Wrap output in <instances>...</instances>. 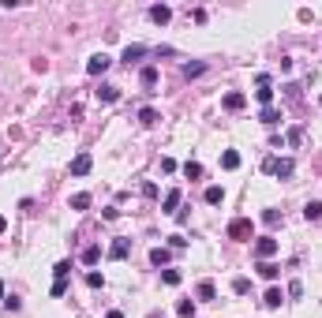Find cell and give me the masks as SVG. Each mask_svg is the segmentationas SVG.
Instances as JSON below:
<instances>
[{"label": "cell", "instance_id": "10", "mask_svg": "<svg viewBox=\"0 0 322 318\" xmlns=\"http://www.w3.org/2000/svg\"><path fill=\"white\" fill-rule=\"evenodd\" d=\"M150 19H154L158 26H165V23L172 19V8H169V4H154V8H150Z\"/></svg>", "mask_w": 322, "mask_h": 318}, {"label": "cell", "instance_id": "33", "mask_svg": "<svg viewBox=\"0 0 322 318\" xmlns=\"http://www.w3.org/2000/svg\"><path fill=\"white\" fill-rule=\"evenodd\" d=\"M263 221H266V225H277L281 213H277V210H263Z\"/></svg>", "mask_w": 322, "mask_h": 318}, {"label": "cell", "instance_id": "7", "mask_svg": "<svg viewBox=\"0 0 322 318\" xmlns=\"http://www.w3.org/2000/svg\"><path fill=\"white\" fill-rule=\"evenodd\" d=\"M221 105H225V109H229V112H240V109H244V105H247V98H244V94H240V90H229V94H225V98H221Z\"/></svg>", "mask_w": 322, "mask_h": 318}, {"label": "cell", "instance_id": "11", "mask_svg": "<svg viewBox=\"0 0 322 318\" xmlns=\"http://www.w3.org/2000/svg\"><path fill=\"white\" fill-rule=\"evenodd\" d=\"M139 83H143L146 90H154V86H158V67H154V64H146L143 71H139Z\"/></svg>", "mask_w": 322, "mask_h": 318}, {"label": "cell", "instance_id": "29", "mask_svg": "<svg viewBox=\"0 0 322 318\" xmlns=\"http://www.w3.org/2000/svg\"><path fill=\"white\" fill-rule=\"evenodd\" d=\"M285 143H288V146H300V143H304V131H300V127H288Z\"/></svg>", "mask_w": 322, "mask_h": 318}, {"label": "cell", "instance_id": "2", "mask_svg": "<svg viewBox=\"0 0 322 318\" xmlns=\"http://www.w3.org/2000/svg\"><path fill=\"white\" fill-rule=\"evenodd\" d=\"M292 158H266L263 161V172H273V176H281V180H285V176H292Z\"/></svg>", "mask_w": 322, "mask_h": 318}, {"label": "cell", "instance_id": "16", "mask_svg": "<svg viewBox=\"0 0 322 318\" xmlns=\"http://www.w3.org/2000/svg\"><path fill=\"white\" fill-rule=\"evenodd\" d=\"M304 217H307V221H322V202H319V199H311V202L304 206Z\"/></svg>", "mask_w": 322, "mask_h": 318}, {"label": "cell", "instance_id": "32", "mask_svg": "<svg viewBox=\"0 0 322 318\" xmlns=\"http://www.w3.org/2000/svg\"><path fill=\"white\" fill-rule=\"evenodd\" d=\"M68 269H71V262H56V266H53V273H56V281H64V277H68Z\"/></svg>", "mask_w": 322, "mask_h": 318}, {"label": "cell", "instance_id": "21", "mask_svg": "<svg viewBox=\"0 0 322 318\" xmlns=\"http://www.w3.org/2000/svg\"><path fill=\"white\" fill-rule=\"evenodd\" d=\"M176 315L180 318H195V300H180L176 303Z\"/></svg>", "mask_w": 322, "mask_h": 318}, {"label": "cell", "instance_id": "3", "mask_svg": "<svg viewBox=\"0 0 322 318\" xmlns=\"http://www.w3.org/2000/svg\"><path fill=\"white\" fill-rule=\"evenodd\" d=\"M251 232H255V228H251V217H236V221L229 225V240H251Z\"/></svg>", "mask_w": 322, "mask_h": 318}, {"label": "cell", "instance_id": "4", "mask_svg": "<svg viewBox=\"0 0 322 318\" xmlns=\"http://www.w3.org/2000/svg\"><path fill=\"white\" fill-rule=\"evenodd\" d=\"M255 101H259L263 109H266V105L273 101V86H270V75H266V71L259 75V90H255Z\"/></svg>", "mask_w": 322, "mask_h": 318}, {"label": "cell", "instance_id": "18", "mask_svg": "<svg viewBox=\"0 0 322 318\" xmlns=\"http://www.w3.org/2000/svg\"><path fill=\"white\" fill-rule=\"evenodd\" d=\"M281 300H285V292H281V288H266V296H263L266 307H281Z\"/></svg>", "mask_w": 322, "mask_h": 318}, {"label": "cell", "instance_id": "12", "mask_svg": "<svg viewBox=\"0 0 322 318\" xmlns=\"http://www.w3.org/2000/svg\"><path fill=\"white\" fill-rule=\"evenodd\" d=\"M90 165H94L90 154H79V158L71 161V176H86V172H90Z\"/></svg>", "mask_w": 322, "mask_h": 318}, {"label": "cell", "instance_id": "28", "mask_svg": "<svg viewBox=\"0 0 322 318\" xmlns=\"http://www.w3.org/2000/svg\"><path fill=\"white\" fill-rule=\"evenodd\" d=\"M86 206H90V195H86V191L71 195V210H86Z\"/></svg>", "mask_w": 322, "mask_h": 318}, {"label": "cell", "instance_id": "15", "mask_svg": "<svg viewBox=\"0 0 322 318\" xmlns=\"http://www.w3.org/2000/svg\"><path fill=\"white\" fill-rule=\"evenodd\" d=\"M94 94H98V101H116L120 98V90H116V86H109V83H102Z\"/></svg>", "mask_w": 322, "mask_h": 318}, {"label": "cell", "instance_id": "9", "mask_svg": "<svg viewBox=\"0 0 322 318\" xmlns=\"http://www.w3.org/2000/svg\"><path fill=\"white\" fill-rule=\"evenodd\" d=\"M143 56H146V45H127V49H124V56H120V60H124V64L131 67V64H139Z\"/></svg>", "mask_w": 322, "mask_h": 318}, {"label": "cell", "instance_id": "37", "mask_svg": "<svg viewBox=\"0 0 322 318\" xmlns=\"http://www.w3.org/2000/svg\"><path fill=\"white\" fill-rule=\"evenodd\" d=\"M105 318H124V311H109V315H105Z\"/></svg>", "mask_w": 322, "mask_h": 318}, {"label": "cell", "instance_id": "31", "mask_svg": "<svg viewBox=\"0 0 322 318\" xmlns=\"http://www.w3.org/2000/svg\"><path fill=\"white\" fill-rule=\"evenodd\" d=\"M161 281H165V285H180V269H165Z\"/></svg>", "mask_w": 322, "mask_h": 318}, {"label": "cell", "instance_id": "6", "mask_svg": "<svg viewBox=\"0 0 322 318\" xmlns=\"http://www.w3.org/2000/svg\"><path fill=\"white\" fill-rule=\"evenodd\" d=\"M127 255H131V240H127V236H116V240L109 243V259H127Z\"/></svg>", "mask_w": 322, "mask_h": 318}, {"label": "cell", "instance_id": "20", "mask_svg": "<svg viewBox=\"0 0 322 318\" xmlns=\"http://www.w3.org/2000/svg\"><path fill=\"white\" fill-rule=\"evenodd\" d=\"M259 273L266 277V281H277V273H281V266H273V262H259Z\"/></svg>", "mask_w": 322, "mask_h": 318}, {"label": "cell", "instance_id": "36", "mask_svg": "<svg viewBox=\"0 0 322 318\" xmlns=\"http://www.w3.org/2000/svg\"><path fill=\"white\" fill-rule=\"evenodd\" d=\"M0 232H8V217L4 213H0Z\"/></svg>", "mask_w": 322, "mask_h": 318}, {"label": "cell", "instance_id": "35", "mask_svg": "<svg viewBox=\"0 0 322 318\" xmlns=\"http://www.w3.org/2000/svg\"><path fill=\"white\" fill-rule=\"evenodd\" d=\"M169 247H187V240H184V236L176 232V236H169Z\"/></svg>", "mask_w": 322, "mask_h": 318}, {"label": "cell", "instance_id": "34", "mask_svg": "<svg viewBox=\"0 0 322 318\" xmlns=\"http://www.w3.org/2000/svg\"><path fill=\"white\" fill-rule=\"evenodd\" d=\"M68 292V281H53V296H64Z\"/></svg>", "mask_w": 322, "mask_h": 318}, {"label": "cell", "instance_id": "24", "mask_svg": "<svg viewBox=\"0 0 322 318\" xmlns=\"http://www.w3.org/2000/svg\"><path fill=\"white\" fill-rule=\"evenodd\" d=\"M203 71H206V64H203V60H199V64H184V79H199Z\"/></svg>", "mask_w": 322, "mask_h": 318}, {"label": "cell", "instance_id": "5", "mask_svg": "<svg viewBox=\"0 0 322 318\" xmlns=\"http://www.w3.org/2000/svg\"><path fill=\"white\" fill-rule=\"evenodd\" d=\"M109 64H112V60L105 56V53H98V56H90V60H86V75H94V79H98V75H105V71H109Z\"/></svg>", "mask_w": 322, "mask_h": 318}, {"label": "cell", "instance_id": "17", "mask_svg": "<svg viewBox=\"0 0 322 318\" xmlns=\"http://www.w3.org/2000/svg\"><path fill=\"white\" fill-rule=\"evenodd\" d=\"M169 259H172V251H169V247H154V251H150V262H154V266H165Z\"/></svg>", "mask_w": 322, "mask_h": 318}, {"label": "cell", "instance_id": "30", "mask_svg": "<svg viewBox=\"0 0 322 318\" xmlns=\"http://www.w3.org/2000/svg\"><path fill=\"white\" fill-rule=\"evenodd\" d=\"M86 285H90V288H102V285H105V277L98 273V269H90V273H86Z\"/></svg>", "mask_w": 322, "mask_h": 318}, {"label": "cell", "instance_id": "1", "mask_svg": "<svg viewBox=\"0 0 322 318\" xmlns=\"http://www.w3.org/2000/svg\"><path fill=\"white\" fill-rule=\"evenodd\" d=\"M277 247H281V243L273 240V236H259V240H255V259H259V262H270L273 255H277Z\"/></svg>", "mask_w": 322, "mask_h": 318}, {"label": "cell", "instance_id": "14", "mask_svg": "<svg viewBox=\"0 0 322 318\" xmlns=\"http://www.w3.org/2000/svg\"><path fill=\"white\" fill-rule=\"evenodd\" d=\"M206 202H210V206H217V202H225V187H217V184H210L206 187V195H203Z\"/></svg>", "mask_w": 322, "mask_h": 318}, {"label": "cell", "instance_id": "25", "mask_svg": "<svg viewBox=\"0 0 322 318\" xmlns=\"http://www.w3.org/2000/svg\"><path fill=\"white\" fill-rule=\"evenodd\" d=\"M139 124H143V127L158 124V109H139Z\"/></svg>", "mask_w": 322, "mask_h": 318}, {"label": "cell", "instance_id": "22", "mask_svg": "<svg viewBox=\"0 0 322 318\" xmlns=\"http://www.w3.org/2000/svg\"><path fill=\"white\" fill-rule=\"evenodd\" d=\"M98 259H102V247H94V243H90V247L83 251V262H86V266H98Z\"/></svg>", "mask_w": 322, "mask_h": 318}, {"label": "cell", "instance_id": "27", "mask_svg": "<svg viewBox=\"0 0 322 318\" xmlns=\"http://www.w3.org/2000/svg\"><path fill=\"white\" fill-rule=\"evenodd\" d=\"M232 292H236V296H247V292H251V281H247V277H236V281H232Z\"/></svg>", "mask_w": 322, "mask_h": 318}, {"label": "cell", "instance_id": "13", "mask_svg": "<svg viewBox=\"0 0 322 318\" xmlns=\"http://www.w3.org/2000/svg\"><path fill=\"white\" fill-rule=\"evenodd\" d=\"M259 120H263V124H266V127H277V124H281V112H277V109H273V105H266V109H263V112H259Z\"/></svg>", "mask_w": 322, "mask_h": 318}, {"label": "cell", "instance_id": "26", "mask_svg": "<svg viewBox=\"0 0 322 318\" xmlns=\"http://www.w3.org/2000/svg\"><path fill=\"white\" fill-rule=\"evenodd\" d=\"M184 176H187V180H199V176H203V165H199V161H187V165H184Z\"/></svg>", "mask_w": 322, "mask_h": 318}, {"label": "cell", "instance_id": "23", "mask_svg": "<svg viewBox=\"0 0 322 318\" xmlns=\"http://www.w3.org/2000/svg\"><path fill=\"white\" fill-rule=\"evenodd\" d=\"M199 300H217V288H214V281H203V285H199Z\"/></svg>", "mask_w": 322, "mask_h": 318}, {"label": "cell", "instance_id": "8", "mask_svg": "<svg viewBox=\"0 0 322 318\" xmlns=\"http://www.w3.org/2000/svg\"><path fill=\"white\" fill-rule=\"evenodd\" d=\"M180 210V191L172 187V191H165V199H161V213H176Z\"/></svg>", "mask_w": 322, "mask_h": 318}, {"label": "cell", "instance_id": "38", "mask_svg": "<svg viewBox=\"0 0 322 318\" xmlns=\"http://www.w3.org/2000/svg\"><path fill=\"white\" fill-rule=\"evenodd\" d=\"M0 300H8V296H4V281H0Z\"/></svg>", "mask_w": 322, "mask_h": 318}, {"label": "cell", "instance_id": "19", "mask_svg": "<svg viewBox=\"0 0 322 318\" xmlns=\"http://www.w3.org/2000/svg\"><path fill=\"white\" fill-rule=\"evenodd\" d=\"M221 168H229V172H232V168H240V154L236 150H225V154H221Z\"/></svg>", "mask_w": 322, "mask_h": 318}]
</instances>
